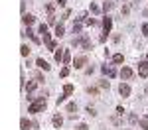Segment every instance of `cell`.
Masks as SVG:
<instances>
[{"label":"cell","mask_w":148,"mask_h":130,"mask_svg":"<svg viewBox=\"0 0 148 130\" xmlns=\"http://www.w3.org/2000/svg\"><path fill=\"white\" fill-rule=\"evenodd\" d=\"M56 35H57V37H63V35H65V28H63L61 24H57V26H56Z\"/></svg>","instance_id":"obj_12"},{"label":"cell","mask_w":148,"mask_h":130,"mask_svg":"<svg viewBox=\"0 0 148 130\" xmlns=\"http://www.w3.org/2000/svg\"><path fill=\"white\" fill-rule=\"evenodd\" d=\"M36 87H38V83H36V81H32V83H28L26 91H28V93H34V91H36Z\"/></svg>","instance_id":"obj_19"},{"label":"cell","mask_w":148,"mask_h":130,"mask_svg":"<svg viewBox=\"0 0 148 130\" xmlns=\"http://www.w3.org/2000/svg\"><path fill=\"white\" fill-rule=\"evenodd\" d=\"M20 51H22L24 57H28V55H30V49H28V46H22V47H20Z\"/></svg>","instance_id":"obj_25"},{"label":"cell","mask_w":148,"mask_h":130,"mask_svg":"<svg viewBox=\"0 0 148 130\" xmlns=\"http://www.w3.org/2000/svg\"><path fill=\"white\" fill-rule=\"evenodd\" d=\"M89 10H91L93 14H99V12H101V8H99V6H97L95 2H91V6H89Z\"/></svg>","instance_id":"obj_21"},{"label":"cell","mask_w":148,"mask_h":130,"mask_svg":"<svg viewBox=\"0 0 148 130\" xmlns=\"http://www.w3.org/2000/svg\"><path fill=\"white\" fill-rule=\"evenodd\" d=\"M67 112L75 114V112H77V105H75V103H69V105H67Z\"/></svg>","instance_id":"obj_20"},{"label":"cell","mask_w":148,"mask_h":130,"mask_svg":"<svg viewBox=\"0 0 148 130\" xmlns=\"http://www.w3.org/2000/svg\"><path fill=\"white\" fill-rule=\"evenodd\" d=\"M46 10L47 14H53V4H46Z\"/></svg>","instance_id":"obj_31"},{"label":"cell","mask_w":148,"mask_h":130,"mask_svg":"<svg viewBox=\"0 0 148 130\" xmlns=\"http://www.w3.org/2000/svg\"><path fill=\"white\" fill-rule=\"evenodd\" d=\"M125 61V57H123V53H114L113 55V63H116V65H121Z\"/></svg>","instance_id":"obj_14"},{"label":"cell","mask_w":148,"mask_h":130,"mask_svg":"<svg viewBox=\"0 0 148 130\" xmlns=\"http://www.w3.org/2000/svg\"><path fill=\"white\" fill-rule=\"evenodd\" d=\"M56 47H57V44H56V42H49V44H47V49H49V51H53Z\"/></svg>","instance_id":"obj_29"},{"label":"cell","mask_w":148,"mask_h":130,"mask_svg":"<svg viewBox=\"0 0 148 130\" xmlns=\"http://www.w3.org/2000/svg\"><path fill=\"white\" fill-rule=\"evenodd\" d=\"M87 112H89L91 116H95V114H97V112H95V108H91V106H87Z\"/></svg>","instance_id":"obj_37"},{"label":"cell","mask_w":148,"mask_h":130,"mask_svg":"<svg viewBox=\"0 0 148 130\" xmlns=\"http://www.w3.org/2000/svg\"><path fill=\"white\" fill-rule=\"evenodd\" d=\"M81 46H83V49H91L93 44H91V39H89L87 35H81Z\"/></svg>","instance_id":"obj_10"},{"label":"cell","mask_w":148,"mask_h":130,"mask_svg":"<svg viewBox=\"0 0 148 130\" xmlns=\"http://www.w3.org/2000/svg\"><path fill=\"white\" fill-rule=\"evenodd\" d=\"M71 63V51L65 49V55H63V65H69Z\"/></svg>","instance_id":"obj_16"},{"label":"cell","mask_w":148,"mask_h":130,"mask_svg":"<svg viewBox=\"0 0 148 130\" xmlns=\"http://www.w3.org/2000/svg\"><path fill=\"white\" fill-rule=\"evenodd\" d=\"M73 91H75V87H73V85H65V87H63V95H67V97L73 93Z\"/></svg>","instance_id":"obj_18"},{"label":"cell","mask_w":148,"mask_h":130,"mask_svg":"<svg viewBox=\"0 0 148 130\" xmlns=\"http://www.w3.org/2000/svg\"><path fill=\"white\" fill-rule=\"evenodd\" d=\"M87 91H89V95H97V89H95V87H89Z\"/></svg>","instance_id":"obj_38"},{"label":"cell","mask_w":148,"mask_h":130,"mask_svg":"<svg viewBox=\"0 0 148 130\" xmlns=\"http://www.w3.org/2000/svg\"><path fill=\"white\" fill-rule=\"evenodd\" d=\"M61 124H63V118L59 116V114H56V116H53V126H56V128H61Z\"/></svg>","instance_id":"obj_15"},{"label":"cell","mask_w":148,"mask_h":130,"mask_svg":"<svg viewBox=\"0 0 148 130\" xmlns=\"http://www.w3.org/2000/svg\"><path fill=\"white\" fill-rule=\"evenodd\" d=\"M47 24H49V26L56 24V16H53V14H47Z\"/></svg>","instance_id":"obj_27"},{"label":"cell","mask_w":148,"mask_h":130,"mask_svg":"<svg viewBox=\"0 0 148 130\" xmlns=\"http://www.w3.org/2000/svg\"><path fill=\"white\" fill-rule=\"evenodd\" d=\"M85 22H87V26H97V20L95 18H87Z\"/></svg>","instance_id":"obj_28"},{"label":"cell","mask_w":148,"mask_h":130,"mask_svg":"<svg viewBox=\"0 0 148 130\" xmlns=\"http://www.w3.org/2000/svg\"><path fill=\"white\" fill-rule=\"evenodd\" d=\"M79 32H81V22L77 20V22L73 24V34H79Z\"/></svg>","instance_id":"obj_22"},{"label":"cell","mask_w":148,"mask_h":130,"mask_svg":"<svg viewBox=\"0 0 148 130\" xmlns=\"http://www.w3.org/2000/svg\"><path fill=\"white\" fill-rule=\"evenodd\" d=\"M119 93L123 95V97H128V95H130V87H128L126 83H121V85H119Z\"/></svg>","instance_id":"obj_7"},{"label":"cell","mask_w":148,"mask_h":130,"mask_svg":"<svg viewBox=\"0 0 148 130\" xmlns=\"http://www.w3.org/2000/svg\"><path fill=\"white\" fill-rule=\"evenodd\" d=\"M138 124H140V128H142V130H148V120L140 118V120H138Z\"/></svg>","instance_id":"obj_23"},{"label":"cell","mask_w":148,"mask_h":130,"mask_svg":"<svg viewBox=\"0 0 148 130\" xmlns=\"http://www.w3.org/2000/svg\"><path fill=\"white\" fill-rule=\"evenodd\" d=\"M57 2V6H65V2H67V0H56Z\"/></svg>","instance_id":"obj_39"},{"label":"cell","mask_w":148,"mask_h":130,"mask_svg":"<svg viewBox=\"0 0 148 130\" xmlns=\"http://www.w3.org/2000/svg\"><path fill=\"white\" fill-rule=\"evenodd\" d=\"M44 108H46V99L40 97V99H36L34 103L28 106V112H40V110H44Z\"/></svg>","instance_id":"obj_1"},{"label":"cell","mask_w":148,"mask_h":130,"mask_svg":"<svg viewBox=\"0 0 148 130\" xmlns=\"http://www.w3.org/2000/svg\"><path fill=\"white\" fill-rule=\"evenodd\" d=\"M146 61H148V53H146Z\"/></svg>","instance_id":"obj_40"},{"label":"cell","mask_w":148,"mask_h":130,"mask_svg":"<svg viewBox=\"0 0 148 130\" xmlns=\"http://www.w3.org/2000/svg\"><path fill=\"white\" fill-rule=\"evenodd\" d=\"M42 37H44V42H46V44H49V42H51V39H49V34H47V32H44V34H42Z\"/></svg>","instance_id":"obj_30"},{"label":"cell","mask_w":148,"mask_h":130,"mask_svg":"<svg viewBox=\"0 0 148 130\" xmlns=\"http://www.w3.org/2000/svg\"><path fill=\"white\" fill-rule=\"evenodd\" d=\"M22 22L26 24V26H32V24L36 22V16H32V14H24V16H22Z\"/></svg>","instance_id":"obj_9"},{"label":"cell","mask_w":148,"mask_h":130,"mask_svg":"<svg viewBox=\"0 0 148 130\" xmlns=\"http://www.w3.org/2000/svg\"><path fill=\"white\" fill-rule=\"evenodd\" d=\"M63 55H65V49L56 51V61H57V63H63Z\"/></svg>","instance_id":"obj_13"},{"label":"cell","mask_w":148,"mask_h":130,"mask_svg":"<svg viewBox=\"0 0 148 130\" xmlns=\"http://www.w3.org/2000/svg\"><path fill=\"white\" fill-rule=\"evenodd\" d=\"M36 65H38L40 69H44V71H49V67H51V65L47 63L46 59H42V57H38V61H36Z\"/></svg>","instance_id":"obj_5"},{"label":"cell","mask_w":148,"mask_h":130,"mask_svg":"<svg viewBox=\"0 0 148 130\" xmlns=\"http://www.w3.org/2000/svg\"><path fill=\"white\" fill-rule=\"evenodd\" d=\"M101 71L105 73V75H107V77H114V75H116V71H114L113 67H111V65H103Z\"/></svg>","instance_id":"obj_8"},{"label":"cell","mask_w":148,"mask_h":130,"mask_svg":"<svg viewBox=\"0 0 148 130\" xmlns=\"http://www.w3.org/2000/svg\"><path fill=\"white\" fill-rule=\"evenodd\" d=\"M65 97H67V95H61V97H57V105H61V103L65 101Z\"/></svg>","instance_id":"obj_33"},{"label":"cell","mask_w":148,"mask_h":130,"mask_svg":"<svg viewBox=\"0 0 148 130\" xmlns=\"http://www.w3.org/2000/svg\"><path fill=\"white\" fill-rule=\"evenodd\" d=\"M111 28H113V18L105 16L103 18V30H105V34H111Z\"/></svg>","instance_id":"obj_3"},{"label":"cell","mask_w":148,"mask_h":130,"mask_svg":"<svg viewBox=\"0 0 148 130\" xmlns=\"http://www.w3.org/2000/svg\"><path fill=\"white\" fill-rule=\"evenodd\" d=\"M121 77H123L125 81L132 79V69H130V67H123V71H121Z\"/></svg>","instance_id":"obj_6"},{"label":"cell","mask_w":148,"mask_h":130,"mask_svg":"<svg viewBox=\"0 0 148 130\" xmlns=\"http://www.w3.org/2000/svg\"><path fill=\"white\" fill-rule=\"evenodd\" d=\"M67 75H69V67H67V65H65L63 69L59 71V77H67Z\"/></svg>","instance_id":"obj_26"},{"label":"cell","mask_w":148,"mask_h":130,"mask_svg":"<svg viewBox=\"0 0 148 130\" xmlns=\"http://www.w3.org/2000/svg\"><path fill=\"white\" fill-rule=\"evenodd\" d=\"M32 126H34V124H32L28 118H22V120H20V128H22V130H30Z\"/></svg>","instance_id":"obj_11"},{"label":"cell","mask_w":148,"mask_h":130,"mask_svg":"<svg viewBox=\"0 0 148 130\" xmlns=\"http://www.w3.org/2000/svg\"><path fill=\"white\" fill-rule=\"evenodd\" d=\"M85 63H87V57L85 55H79V57H75V61H73V67L75 69H83Z\"/></svg>","instance_id":"obj_4"},{"label":"cell","mask_w":148,"mask_h":130,"mask_svg":"<svg viewBox=\"0 0 148 130\" xmlns=\"http://www.w3.org/2000/svg\"><path fill=\"white\" fill-rule=\"evenodd\" d=\"M111 8H113V2H105V4H103V12H105V14L111 10Z\"/></svg>","instance_id":"obj_24"},{"label":"cell","mask_w":148,"mask_h":130,"mask_svg":"<svg viewBox=\"0 0 148 130\" xmlns=\"http://www.w3.org/2000/svg\"><path fill=\"white\" fill-rule=\"evenodd\" d=\"M138 75H140L142 79L148 77V61H140V63H138Z\"/></svg>","instance_id":"obj_2"},{"label":"cell","mask_w":148,"mask_h":130,"mask_svg":"<svg viewBox=\"0 0 148 130\" xmlns=\"http://www.w3.org/2000/svg\"><path fill=\"white\" fill-rule=\"evenodd\" d=\"M77 130H89V126H87V124H83V122H81L79 126H77Z\"/></svg>","instance_id":"obj_36"},{"label":"cell","mask_w":148,"mask_h":130,"mask_svg":"<svg viewBox=\"0 0 148 130\" xmlns=\"http://www.w3.org/2000/svg\"><path fill=\"white\" fill-rule=\"evenodd\" d=\"M99 87H101V89H109V81H101V83H99Z\"/></svg>","instance_id":"obj_32"},{"label":"cell","mask_w":148,"mask_h":130,"mask_svg":"<svg viewBox=\"0 0 148 130\" xmlns=\"http://www.w3.org/2000/svg\"><path fill=\"white\" fill-rule=\"evenodd\" d=\"M26 35H30V39H32L34 44H40V39L36 37V34H34V32H32V30H30V28H28V32H26Z\"/></svg>","instance_id":"obj_17"},{"label":"cell","mask_w":148,"mask_h":130,"mask_svg":"<svg viewBox=\"0 0 148 130\" xmlns=\"http://www.w3.org/2000/svg\"><path fill=\"white\" fill-rule=\"evenodd\" d=\"M34 77H36V81H44V75H42V73H36Z\"/></svg>","instance_id":"obj_34"},{"label":"cell","mask_w":148,"mask_h":130,"mask_svg":"<svg viewBox=\"0 0 148 130\" xmlns=\"http://www.w3.org/2000/svg\"><path fill=\"white\" fill-rule=\"evenodd\" d=\"M142 35H148V24L142 26Z\"/></svg>","instance_id":"obj_35"}]
</instances>
